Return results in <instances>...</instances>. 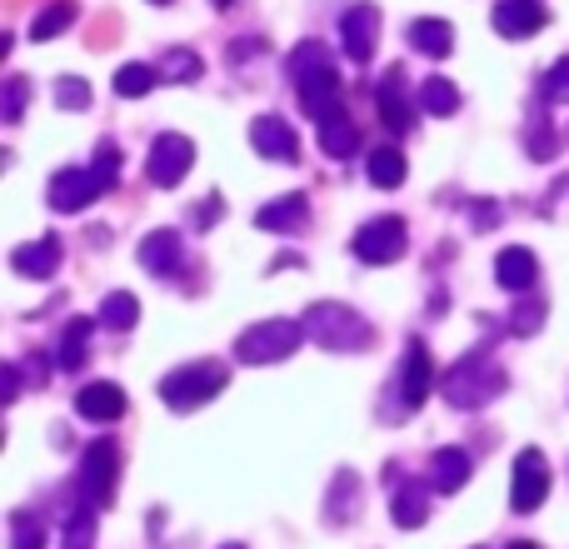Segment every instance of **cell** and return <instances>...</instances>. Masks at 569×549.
Instances as JSON below:
<instances>
[{
  "label": "cell",
  "instance_id": "6da1fadb",
  "mask_svg": "<svg viewBox=\"0 0 569 549\" xmlns=\"http://www.w3.org/2000/svg\"><path fill=\"white\" fill-rule=\"evenodd\" d=\"M116 180H120V146L100 140L90 166H70V170H56V176H50L46 200H50V210H60V216H80V210L96 206Z\"/></svg>",
  "mask_w": 569,
  "mask_h": 549
},
{
  "label": "cell",
  "instance_id": "7a4b0ae2",
  "mask_svg": "<svg viewBox=\"0 0 569 549\" xmlns=\"http://www.w3.org/2000/svg\"><path fill=\"white\" fill-rule=\"evenodd\" d=\"M290 80L300 90V110L310 120H325L335 110H345V90H340V70H335L330 50L320 40H300L290 50Z\"/></svg>",
  "mask_w": 569,
  "mask_h": 549
},
{
  "label": "cell",
  "instance_id": "3957f363",
  "mask_svg": "<svg viewBox=\"0 0 569 549\" xmlns=\"http://www.w3.org/2000/svg\"><path fill=\"white\" fill-rule=\"evenodd\" d=\"M305 335H310L320 350H335V355H350V350H370V325L350 310V305H335V300H320L305 310Z\"/></svg>",
  "mask_w": 569,
  "mask_h": 549
},
{
  "label": "cell",
  "instance_id": "277c9868",
  "mask_svg": "<svg viewBox=\"0 0 569 549\" xmlns=\"http://www.w3.org/2000/svg\"><path fill=\"white\" fill-rule=\"evenodd\" d=\"M440 395L455 405V410H480V405H490L495 395H505V370L485 365L480 355H465L460 365H450V370L440 375Z\"/></svg>",
  "mask_w": 569,
  "mask_h": 549
},
{
  "label": "cell",
  "instance_id": "5b68a950",
  "mask_svg": "<svg viewBox=\"0 0 569 549\" xmlns=\"http://www.w3.org/2000/svg\"><path fill=\"white\" fill-rule=\"evenodd\" d=\"M305 335V320H260L250 325L246 335H236V360L240 365H276V360H290L300 350Z\"/></svg>",
  "mask_w": 569,
  "mask_h": 549
},
{
  "label": "cell",
  "instance_id": "8992f818",
  "mask_svg": "<svg viewBox=\"0 0 569 549\" xmlns=\"http://www.w3.org/2000/svg\"><path fill=\"white\" fill-rule=\"evenodd\" d=\"M226 365L220 360H200V365H180V370H170L166 380H160V400L170 405V410H200L206 400H216L220 390H226Z\"/></svg>",
  "mask_w": 569,
  "mask_h": 549
},
{
  "label": "cell",
  "instance_id": "52a82bcc",
  "mask_svg": "<svg viewBox=\"0 0 569 549\" xmlns=\"http://www.w3.org/2000/svg\"><path fill=\"white\" fill-rule=\"evenodd\" d=\"M116 480H120V445L116 440H96L80 455V490L96 510H110L116 500Z\"/></svg>",
  "mask_w": 569,
  "mask_h": 549
},
{
  "label": "cell",
  "instance_id": "ba28073f",
  "mask_svg": "<svg viewBox=\"0 0 569 549\" xmlns=\"http://www.w3.org/2000/svg\"><path fill=\"white\" fill-rule=\"evenodd\" d=\"M405 240H410V230H405L400 216H375L370 226L355 230L350 250H355V260H365V266H390V260H400Z\"/></svg>",
  "mask_w": 569,
  "mask_h": 549
},
{
  "label": "cell",
  "instance_id": "9c48e42d",
  "mask_svg": "<svg viewBox=\"0 0 569 549\" xmlns=\"http://www.w3.org/2000/svg\"><path fill=\"white\" fill-rule=\"evenodd\" d=\"M190 166H196V146H190L186 136H160L156 146H150V160H146V176H150V186H160V190H176L180 180L190 176Z\"/></svg>",
  "mask_w": 569,
  "mask_h": 549
},
{
  "label": "cell",
  "instance_id": "30bf717a",
  "mask_svg": "<svg viewBox=\"0 0 569 549\" xmlns=\"http://www.w3.org/2000/svg\"><path fill=\"white\" fill-rule=\"evenodd\" d=\"M545 495H550V465H545L540 450H525L520 460H515V495H510V505L520 515H535L545 505Z\"/></svg>",
  "mask_w": 569,
  "mask_h": 549
},
{
  "label": "cell",
  "instance_id": "8fae6325",
  "mask_svg": "<svg viewBox=\"0 0 569 549\" xmlns=\"http://www.w3.org/2000/svg\"><path fill=\"white\" fill-rule=\"evenodd\" d=\"M340 40H345V56L350 60H375V46H380V6H350L340 20Z\"/></svg>",
  "mask_w": 569,
  "mask_h": 549
},
{
  "label": "cell",
  "instance_id": "7c38bea8",
  "mask_svg": "<svg viewBox=\"0 0 569 549\" xmlns=\"http://www.w3.org/2000/svg\"><path fill=\"white\" fill-rule=\"evenodd\" d=\"M490 20L505 40H530L550 26V10H545V0H500Z\"/></svg>",
  "mask_w": 569,
  "mask_h": 549
},
{
  "label": "cell",
  "instance_id": "4fadbf2b",
  "mask_svg": "<svg viewBox=\"0 0 569 549\" xmlns=\"http://www.w3.org/2000/svg\"><path fill=\"white\" fill-rule=\"evenodd\" d=\"M250 146H256V156L284 160V166L300 160V140H295L290 120H280V116H256L250 120Z\"/></svg>",
  "mask_w": 569,
  "mask_h": 549
},
{
  "label": "cell",
  "instance_id": "5bb4252c",
  "mask_svg": "<svg viewBox=\"0 0 569 549\" xmlns=\"http://www.w3.org/2000/svg\"><path fill=\"white\" fill-rule=\"evenodd\" d=\"M375 100H380L385 130H390V136H410V130H415V106H410V90H405V70H400V66H395L390 76L380 80Z\"/></svg>",
  "mask_w": 569,
  "mask_h": 549
},
{
  "label": "cell",
  "instance_id": "9a60e30c",
  "mask_svg": "<svg viewBox=\"0 0 569 549\" xmlns=\"http://www.w3.org/2000/svg\"><path fill=\"white\" fill-rule=\"evenodd\" d=\"M435 390V365H430V350H425L420 340L410 345V355H405V380H400V410H420L425 400H430Z\"/></svg>",
  "mask_w": 569,
  "mask_h": 549
},
{
  "label": "cell",
  "instance_id": "2e32d148",
  "mask_svg": "<svg viewBox=\"0 0 569 549\" xmlns=\"http://www.w3.org/2000/svg\"><path fill=\"white\" fill-rule=\"evenodd\" d=\"M126 410H130V400L116 390V385H106V380L86 385V390L76 395V415H80V420L110 425V420H120V415H126Z\"/></svg>",
  "mask_w": 569,
  "mask_h": 549
},
{
  "label": "cell",
  "instance_id": "e0dca14e",
  "mask_svg": "<svg viewBox=\"0 0 569 549\" xmlns=\"http://www.w3.org/2000/svg\"><path fill=\"white\" fill-rule=\"evenodd\" d=\"M140 266L150 274H180V266H186V246H180L176 230H150V236L140 240Z\"/></svg>",
  "mask_w": 569,
  "mask_h": 549
},
{
  "label": "cell",
  "instance_id": "ac0fdd59",
  "mask_svg": "<svg viewBox=\"0 0 569 549\" xmlns=\"http://www.w3.org/2000/svg\"><path fill=\"white\" fill-rule=\"evenodd\" d=\"M10 270L26 274V280H50V274L60 270V240L40 236V240H30V246H20L16 256H10Z\"/></svg>",
  "mask_w": 569,
  "mask_h": 549
},
{
  "label": "cell",
  "instance_id": "d6986e66",
  "mask_svg": "<svg viewBox=\"0 0 569 549\" xmlns=\"http://www.w3.org/2000/svg\"><path fill=\"white\" fill-rule=\"evenodd\" d=\"M256 226L260 230H280V236H300V230L310 226V200H305L300 190H295V196L270 200V206L256 216Z\"/></svg>",
  "mask_w": 569,
  "mask_h": 549
},
{
  "label": "cell",
  "instance_id": "ffe728a7",
  "mask_svg": "<svg viewBox=\"0 0 569 549\" xmlns=\"http://www.w3.org/2000/svg\"><path fill=\"white\" fill-rule=\"evenodd\" d=\"M495 280H500L505 290L525 295L535 280H540V260H535V250H525V246L500 250V260H495Z\"/></svg>",
  "mask_w": 569,
  "mask_h": 549
},
{
  "label": "cell",
  "instance_id": "44dd1931",
  "mask_svg": "<svg viewBox=\"0 0 569 549\" xmlns=\"http://www.w3.org/2000/svg\"><path fill=\"white\" fill-rule=\"evenodd\" d=\"M320 126V150L325 156H335V160H350L355 150H360V126H355L345 110H335V116H325V120H315Z\"/></svg>",
  "mask_w": 569,
  "mask_h": 549
},
{
  "label": "cell",
  "instance_id": "7402d4cb",
  "mask_svg": "<svg viewBox=\"0 0 569 549\" xmlns=\"http://www.w3.org/2000/svg\"><path fill=\"white\" fill-rule=\"evenodd\" d=\"M390 515L400 530H420V525L430 520V490H425L420 480H400V490H395V500H390Z\"/></svg>",
  "mask_w": 569,
  "mask_h": 549
},
{
  "label": "cell",
  "instance_id": "603a6c76",
  "mask_svg": "<svg viewBox=\"0 0 569 549\" xmlns=\"http://www.w3.org/2000/svg\"><path fill=\"white\" fill-rule=\"evenodd\" d=\"M410 46L420 50V56H435V60L450 56V50H455V26H450V20L420 16V20L410 26Z\"/></svg>",
  "mask_w": 569,
  "mask_h": 549
},
{
  "label": "cell",
  "instance_id": "cb8c5ba5",
  "mask_svg": "<svg viewBox=\"0 0 569 549\" xmlns=\"http://www.w3.org/2000/svg\"><path fill=\"white\" fill-rule=\"evenodd\" d=\"M96 315H80V320H70L66 330H60V370H80L86 365V355H90V330H96Z\"/></svg>",
  "mask_w": 569,
  "mask_h": 549
},
{
  "label": "cell",
  "instance_id": "d4e9b609",
  "mask_svg": "<svg viewBox=\"0 0 569 549\" xmlns=\"http://www.w3.org/2000/svg\"><path fill=\"white\" fill-rule=\"evenodd\" d=\"M475 475V460L465 450H440L435 455V495H455L465 490V480Z\"/></svg>",
  "mask_w": 569,
  "mask_h": 549
},
{
  "label": "cell",
  "instance_id": "484cf974",
  "mask_svg": "<svg viewBox=\"0 0 569 549\" xmlns=\"http://www.w3.org/2000/svg\"><path fill=\"white\" fill-rule=\"evenodd\" d=\"M365 170H370V186H380V190H400L405 186V156H400V146H380V150H370V160H365Z\"/></svg>",
  "mask_w": 569,
  "mask_h": 549
},
{
  "label": "cell",
  "instance_id": "4316f807",
  "mask_svg": "<svg viewBox=\"0 0 569 549\" xmlns=\"http://www.w3.org/2000/svg\"><path fill=\"white\" fill-rule=\"evenodd\" d=\"M156 70H160V86H190V80H200V56L186 46H176L160 56Z\"/></svg>",
  "mask_w": 569,
  "mask_h": 549
},
{
  "label": "cell",
  "instance_id": "83f0119b",
  "mask_svg": "<svg viewBox=\"0 0 569 549\" xmlns=\"http://www.w3.org/2000/svg\"><path fill=\"white\" fill-rule=\"evenodd\" d=\"M420 106L430 110V116L450 120L455 110H460V86H455V80H445V76H430V80L420 86Z\"/></svg>",
  "mask_w": 569,
  "mask_h": 549
},
{
  "label": "cell",
  "instance_id": "f1b7e54d",
  "mask_svg": "<svg viewBox=\"0 0 569 549\" xmlns=\"http://www.w3.org/2000/svg\"><path fill=\"white\" fill-rule=\"evenodd\" d=\"M100 325H110V330H136V320H140V305H136V295L130 290H116V295H106V305H100V315H96Z\"/></svg>",
  "mask_w": 569,
  "mask_h": 549
},
{
  "label": "cell",
  "instance_id": "f546056e",
  "mask_svg": "<svg viewBox=\"0 0 569 549\" xmlns=\"http://www.w3.org/2000/svg\"><path fill=\"white\" fill-rule=\"evenodd\" d=\"M360 510V495H355V475L350 470H340L335 475V495H330V505H325V520L330 525H350V515Z\"/></svg>",
  "mask_w": 569,
  "mask_h": 549
},
{
  "label": "cell",
  "instance_id": "4dcf8cb0",
  "mask_svg": "<svg viewBox=\"0 0 569 549\" xmlns=\"http://www.w3.org/2000/svg\"><path fill=\"white\" fill-rule=\"evenodd\" d=\"M156 86H160V70L156 66H120L116 70V96H126V100L150 96Z\"/></svg>",
  "mask_w": 569,
  "mask_h": 549
},
{
  "label": "cell",
  "instance_id": "1f68e13d",
  "mask_svg": "<svg viewBox=\"0 0 569 549\" xmlns=\"http://www.w3.org/2000/svg\"><path fill=\"white\" fill-rule=\"evenodd\" d=\"M525 150H530V160H555V150H560V136H555V126L545 120V110H535V116H530V136H525Z\"/></svg>",
  "mask_w": 569,
  "mask_h": 549
},
{
  "label": "cell",
  "instance_id": "d6a6232c",
  "mask_svg": "<svg viewBox=\"0 0 569 549\" xmlns=\"http://www.w3.org/2000/svg\"><path fill=\"white\" fill-rule=\"evenodd\" d=\"M540 325H545V300L525 290L520 300H515V310H510V330L515 335H540Z\"/></svg>",
  "mask_w": 569,
  "mask_h": 549
},
{
  "label": "cell",
  "instance_id": "836d02e7",
  "mask_svg": "<svg viewBox=\"0 0 569 549\" xmlns=\"http://www.w3.org/2000/svg\"><path fill=\"white\" fill-rule=\"evenodd\" d=\"M40 545H46V525H40L30 510L10 515V549H40Z\"/></svg>",
  "mask_w": 569,
  "mask_h": 549
},
{
  "label": "cell",
  "instance_id": "e575fe53",
  "mask_svg": "<svg viewBox=\"0 0 569 549\" xmlns=\"http://www.w3.org/2000/svg\"><path fill=\"white\" fill-rule=\"evenodd\" d=\"M70 20H76V6H70V0H60V6L40 10V16H36V26H30V36H36V40H56L60 30L70 26Z\"/></svg>",
  "mask_w": 569,
  "mask_h": 549
},
{
  "label": "cell",
  "instance_id": "d590c367",
  "mask_svg": "<svg viewBox=\"0 0 569 549\" xmlns=\"http://www.w3.org/2000/svg\"><path fill=\"white\" fill-rule=\"evenodd\" d=\"M66 549H96V505L66 520Z\"/></svg>",
  "mask_w": 569,
  "mask_h": 549
},
{
  "label": "cell",
  "instance_id": "8d00e7d4",
  "mask_svg": "<svg viewBox=\"0 0 569 549\" xmlns=\"http://www.w3.org/2000/svg\"><path fill=\"white\" fill-rule=\"evenodd\" d=\"M540 96L550 100V106H569V60H555V66L545 70Z\"/></svg>",
  "mask_w": 569,
  "mask_h": 549
},
{
  "label": "cell",
  "instance_id": "74e56055",
  "mask_svg": "<svg viewBox=\"0 0 569 549\" xmlns=\"http://www.w3.org/2000/svg\"><path fill=\"white\" fill-rule=\"evenodd\" d=\"M56 106L60 110H86L90 106V86L80 76H60L56 80Z\"/></svg>",
  "mask_w": 569,
  "mask_h": 549
},
{
  "label": "cell",
  "instance_id": "f35d334b",
  "mask_svg": "<svg viewBox=\"0 0 569 549\" xmlns=\"http://www.w3.org/2000/svg\"><path fill=\"white\" fill-rule=\"evenodd\" d=\"M26 96H30V80H26V76H10V80H6V106H0L6 126H16V120L26 116Z\"/></svg>",
  "mask_w": 569,
  "mask_h": 549
},
{
  "label": "cell",
  "instance_id": "ab89813d",
  "mask_svg": "<svg viewBox=\"0 0 569 549\" xmlns=\"http://www.w3.org/2000/svg\"><path fill=\"white\" fill-rule=\"evenodd\" d=\"M470 220H475V230H495V226H500V200H475V206H470Z\"/></svg>",
  "mask_w": 569,
  "mask_h": 549
},
{
  "label": "cell",
  "instance_id": "60d3db41",
  "mask_svg": "<svg viewBox=\"0 0 569 549\" xmlns=\"http://www.w3.org/2000/svg\"><path fill=\"white\" fill-rule=\"evenodd\" d=\"M220 210H226V200H220V196H210L206 206H196V226H200V230H210V226H216V220H220Z\"/></svg>",
  "mask_w": 569,
  "mask_h": 549
},
{
  "label": "cell",
  "instance_id": "b9f144b4",
  "mask_svg": "<svg viewBox=\"0 0 569 549\" xmlns=\"http://www.w3.org/2000/svg\"><path fill=\"white\" fill-rule=\"evenodd\" d=\"M0 375H6V405H10V400L20 395V365H6Z\"/></svg>",
  "mask_w": 569,
  "mask_h": 549
},
{
  "label": "cell",
  "instance_id": "7bdbcfd3",
  "mask_svg": "<svg viewBox=\"0 0 569 549\" xmlns=\"http://www.w3.org/2000/svg\"><path fill=\"white\" fill-rule=\"evenodd\" d=\"M210 6H216V10H230V0H210Z\"/></svg>",
  "mask_w": 569,
  "mask_h": 549
},
{
  "label": "cell",
  "instance_id": "ee69618b",
  "mask_svg": "<svg viewBox=\"0 0 569 549\" xmlns=\"http://www.w3.org/2000/svg\"><path fill=\"white\" fill-rule=\"evenodd\" d=\"M510 549H540V545H510Z\"/></svg>",
  "mask_w": 569,
  "mask_h": 549
},
{
  "label": "cell",
  "instance_id": "f6af8a7d",
  "mask_svg": "<svg viewBox=\"0 0 569 549\" xmlns=\"http://www.w3.org/2000/svg\"><path fill=\"white\" fill-rule=\"evenodd\" d=\"M220 549H246V545H220Z\"/></svg>",
  "mask_w": 569,
  "mask_h": 549
},
{
  "label": "cell",
  "instance_id": "bcb514c9",
  "mask_svg": "<svg viewBox=\"0 0 569 549\" xmlns=\"http://www.w3.org/2000/svg\"><path fill=\"white\" fill-rule=\"evenodd\" d=\"M150 6H170V0H150Z\"/></svg>",
  "mask_w": 569,
  "mask_h": 549
}]
</instances>
